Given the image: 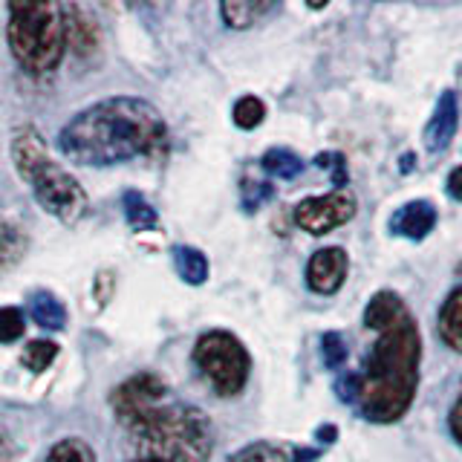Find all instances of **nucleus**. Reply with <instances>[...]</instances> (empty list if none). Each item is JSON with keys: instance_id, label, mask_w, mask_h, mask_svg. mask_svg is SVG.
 Instances as JSON below:
<instances>
[{"instance_id": "obj_1", "label": "nucleus", "mask_w": 462, "mask_h": 462, "mask_svg": "<svg viewBox=\"0 0 462 462\" xmlns=\"http://www.w3.org/2000/svg\"><path fill=\"white\" fill-rule=\"evenodd\" d=\"M365 324L375 332V341L361 365V373H346L336 390L341 402L375 425H390L411 411L419 387V358L422 338L404 300L384 289L375 292L365 310Z\"/></svg>"}, {"instance_id": "obj_2", "label": "nucleus", "mask_w": 462, "mask_h": 462, "mask_svg": "<svg viewBox=\"0 0 462 462\" xmlns=\"http://www.w3.org/2000/svg\"><path fill=\"white\" fill-rule=\"evenodd\" d=\"M58 148L76 165L107 168L168 148V125L151 101L113 96L84 107L58 134Z\"/></svg>"}, {"instance_id": "obj_3", "label": "nucleus", "mask_w": 462, "mask_h": 462, "mask_svg": "<svg viewBox=\"0 0 462 462\" xmlns=\"http://www.w3.org/2000/svg\"><path fill=\"white\" fill-rule=\"evenodd\" d=\"M142 457L165 462H206L214 448V428L194 404L162 399L127 425Z\"/></svg>"}, {"instance_id": "obj_4", "label": "nucleus", "mask_w": 462, "mask_h": 462, "mask_svg": "<svg viewBox=\"0 0 462 462\" xmlns=\"http://www.w3.org/2000/svg\"><path fill=\"white\" fill-rule=\"evenodd\" d=\"M12 162L47 214L61 223H79L87 214V191L81 182L50 156L47 139L32 125L12 134Z\"/></svg>"}, {"instance_id": "obj_5", "label": "nucleus", "mask_w": 462, "mask_h": 462, "mask_svg": "<svg viewBox=\"0 0 462 462\" xmlns=\"http://www.w3.org/2000/svg\"><path fill=\"white\" fill-rule=\"evenodd\" d=\"M9 47L14 61H18L29 76H50L58 69L67 50V23L64 6L58 4H9V23H6Z\"/></svg>"}, {"instance_id": "obj_6", "label": "nucleus", "mask_w": 462, "mask_h": 462, "mask_svg": "<svg viewBox=\"0 0 462 462\" xmlns=\"http://www.w3.org/2000/svg\"><path fill=\"white\" fill-rule=\"evenodd\" d=\"M194 365L199 367L202 379H206L217 396H237L249 382L252 358L237 336L226 329L202 332L194 344Z\"/></svg>"}, {"instance_id": "obj_7", "label": "nucleus", "mask_w": 462, "mask_h": 462, "mask_svg": "<svg viewBox=\"0 0 462 462\" xmlns=\"http://www.w3.org/2000/svg\"><path fill=\"white\" fill-rule=\"evenodd\" d=\"M356 214V197L346 191H329L321 197H307L295 206V223L307 235H329L332 228L350 223Z\"/></svg>"}, {"instance_id": "obj_8", "label": "nucleus", "mask_w": 462, "mask_h": 462, "mask_svg": "<svg viewBox=\"0 0 462 462\" xmlns=\"http://www.w3.org/2000/svg\"><path fill=\"white\" fill-rule=\"evenodd\" d=\"M168 384L153 373H136L130 375L125 384L113 390V411L119 416V422L127 428L130 422H136L142 413H148L153 404L168 399Z\"/></svg>"}, {"instance_id": "obj_9", "label": "nucleus", "mask_w": 462, "mask_h": 462, "mask_svg": "<svg viewBox=\"0 0 462 462\" xmlns=\"http://www.w3.org/2000/svg\"><path fill=\"white\" fill-rule=\"evenodd\" d=\"M346 272H350V260H346V252L338 249V245H329V249H321L310 257L307 263V286L318 295H332L338 292L346 281Z\"/></svg>"}, {"instance_id": "obj_10", "label": "nucleus", "mask_w": 462, "mask_h": 462, "mask_svg": "<svg viewBox=\"0 0 462 462\" xmlns=\"http://www.w3.org/2000/svg\"><path fill=\"white\" fill-rule=\"evenodd\" d=\"M433 226H437V206L428 199H413V202H404L402 208L393 211L390 217V235L393 237H404V240H425Z\"/></svg>"}, {"instance_id": "obj_11", "label": "nucleus", "mask_w": 462, "mask_h": 462, "mask_svg": "<svg viewBox=\"0 0 462 462\" xmlns=\"http://www.w3.org/2000/svg\"><path fill=\"white\" fill-rule=\"evenodd\" d=\"M318 457H321V448L257 439V442L243 445L240 451L231 454L228 462H315Z\"/></svg>"}, {"instance_id": "obj_12", "label": "nucleus", "mask_w": 462, "mask_h": 462, "mask_svg": "<svg viewBox=\"0 0 462 462\" xmlns=\"http://www.w3.org/2000/svg\"><path fill=\"white\" fill-rule=\"evenodd\" d=\"M459 125V98L454 90H445L430 113V122L425 125V148L430 153H439L451 144Z\"/></svg>"}, {"instance_id": "obj_13", "label": "nucleus", "mask_w": 462, "mask_h": 462, "mask_svg": "<svg viewBox=\"0 0 462 462\" xmlns=\"http://www.w3.org/2000/svg\"><path fill=\"white\" fill-rule=\"evenodd\" d=\"M64 23L67 43H72L79 55H90L98 47V23L81 6H64Z\"/></svg>"}, {"instance_id": "obj_14", "label": "nucleus", "mask_w": 462, "mask_h": 462, "mask_svg": "<svg viewBox=\"0 0 462 462\" xmlns=\"http://www.w3.org/2000/svg\"><path fill=\"white\" fill-rule=\"evenodd\" d=\"M29 312H32L35 324L43 329H64L67 324L64 303L58 300V295L47 292V289H38V292L29 295Z\"/></svg>"}, {"instance_id": "obj_15", "label": "nucleus", "mask_w": 462, "mask_h": 462, "mask_svg": "<svg viewBox=\"0 0 462 462\" xmlns=\"http://www.w3.org/2000/svg\"><path fill=\"white\" fill-rule=\"evenodd\" d=\"M439 336L451 350L462 353V289H454L439 310Z\"/></svg>"}, {"instance_id": "obj_16", "label": "nucleus", "mask_w": 462, "mask_h": 462, "mask_svg": "<svg viewBox=\"0 0 462 462\" xmlns=\"http://www.w3.org/2000/svg\"><path fill=\"white\" fill-rule=\"evenodd\" d=\"M173 266H177V274L191 286H202L208 281V260L199 249H191V245H177L173 249Z\"/></svg>"}, {"instance_id": "obj_17", "label": "nucleus", "mask_w": 462, "mask_h": 462, "mask_svg": "<svg viewBox=\"0 0 462 462\" xmlns=\"http://www.w3.org/2000/svg\"><path fill=\"white\" fill-rule=\"evenodd\" d=\"M260 165L269 173V177H278V180H298L303 171H307V162L289 148H272L263 153Z\"/></svg>"}, {"instance_id": "obj_18", "label": "nucleus", "mask_w": 462, "mask_h": 462, "mask_svg": "<svg viewBox=\"0 0 462 462\" xmlns=\"http://www.w3.org/2000/svg\"><path fill=\"white\" fill-rule=\"evenodd\" d=\"M272 9V4H257V0H226L220 14L231 29H249Z\"/></svg>"}, {"instance_id": "obj_19", "label": "nucleus", "mask_w": 462, "mask_h": 462, "mask_svg": "<svg viewBox=\"0 0 462 462\" xmlns=\"http://www.w3.org/2000/svg\"><path fill=\"white\" fill-rule=\"evenodd\" d=\"M26 249H29V237L23 235V228L0 220V272H6L14 263H21Z\"/></svg>"}, {"instance_id": "obj_20", "label": "nucleus", "mask_w": 462, "mask_h": 462, "mask_svg": "<svg viewBox=\"0 0 462 462\" xmlns=\"http://www.w3.org/2000/svg\"><path fill=\"white\" fill-rule=\"evenodd\" d=\"M122 211H125V220L134 231H151L156 226V208L144 199L139 191H127L122 197Z\"/></svg>"}, {"instance_id": "obj_21", "label": "nucleus", "mask_w": 462, "mask_h": 462, "mask_svg": "<svg viewBox=\"0 0 462 462\" xmlns=\"http://www.w3.org/2000/svg\"><path fill=\"white\" fill-rule=\"evenodd\" d=\"M58 358V344L55 341H29L21 353V365L32 373H43L52 361Z\"/></svg>"}, {"instance_id": "obj_22", "label": "nucleus", "mask_w": 462, "mask_h": 462, "mask_svg": "<svg viewBox=\"0 0 462 462\" xmlns=\"http://www.w3.org/2000/svg\"><path fill=\"white\" fill-rule=\"evenodd\" d=\"M231 119H235V125L240 130H254L266 119V105L257 96H243V98H237L235 110H231Z\"/></svg>"}, {"instance_id": "obj_23", "label": "nucleus", "mask_w": 462, "mask_h": 462, "mask_svg": "<svg viewBox=\"0 0 462 462\" xmlns=\"http://www.w3.org/2000/svg\"><path fill=\"white\" fill-rule=\"evenodd\" d=\"M47 462H96L90 445L79 437H67L58 445H52V451L47 454Z\"/></svg>"}, {"instance_id": "obj_24", "label": "nucleus", "mask_w": 462, "mask_h": 462, "mask_svg": "<svg viewBox=\"0 0 462 462\" xmlns=\"http://www.w3.org/2000/svg\"><path fill=\"white\" fill-rule=\"evenodd\" d=\"M321 356H324V365L329 370H341L344 361H346V341L338 332H324L321 336Z\"/></svg>"}, {"instance_id": "obj_25", "label": "nucleus", "mask_w": 462, "mask_h": 462, "mask_svg": "<svg viewBox=\"0 0 462 462\" xmlns=\"http://www.w3.org/2000/svg\"><path fill=\"white\" fill-rule=\"evenodd\" d=\"M23 329H26V321H23L21 310H14V307H0V344L18 341V338L23 336Z\"/></svg>"}, {"instance_id": "obj_26", "label": "nucleus", "mask_w": 462, "mask_h": 462, "mask_svg": "<svg viewBox=\"0 0 462 462\" xmlns=\"http://www.w3.org/2000/svg\"><path fill=\"white\" fill-rule=\"evenodd\" d=\"M315 165L329 171V180H332V185H336V191H344V185H346V162H344L341 153H332V151L318 153Z\"/></svg>"}, {"instance_id": "obj_27", "label": "nucleus", "mask_w": 462, "mask_h": 462, "mask_svg": "<svg viewBox=\"0 0 462 462\" xmlns=\"http://www.w3.org/2000/svg\"><path fill=\"white\" fill-rule=\"evenodd\" d=\"M272 199V185L263 182H243V206L245 211H257L260 202Z\"/></svg>"}, {"instance_id": "obj_28", "label": "nucleus", "mask_w": 462, "mask_h": 462, "mask_svg": "<svg viewBox=\"0 0 462 462\" xmlns=\"http://www.w3.org/2000/svg\"><path fill=\"white\" fill-rule=\"evenodd\" d=\"M448 428H451L454 439L462 445V390H459V399L454 402V408H451V416H448Z\"/></svg>"}, {"instance_id": "obj_29", "label": "nucleus", "mask_w": 462, "mask_h": 462, "mask_svg": "<svg viewBox=\"0 0 462 462\" xmlns=\"http://www.w3.org/2000/svg\"><path fill=\"white\" fill-rule=\"evenodd\" d=\"M448 197L462 202V165L451 171V177H448Z\"/></svg>"}, {"instance_id": "obj_30", "label": "nucleus", "mask_w": 462, "mask_h": 462, "mask_svg": "<svg viewBox=\"0 0 462 462\" xmlns=\"http://www.w3.org/2000/svg\"><path fill=\"white\" fill-rule=\"evenodd\" d=\"M338 437V430L336 428H332V425H324L321 430H318V439H321L324 445H329L332 439H336Z\"/></svg>"}, {"instance_id": "obj_31", "label": "nucleus", "mask_w": 462, "mask_h": 462, "mask_svg": "<svg viewBox=\"0 0 462 462\" xmlns=\"http://www.w3.org/2000/svg\"><path fill=\"white\" fill-rule=\"evenodd\" d=\"M411 168H413V153L402 156V171H411Z\"/></svg>"}, {"instance_id": "obj_32", "label": "nucleus", "mask_w": 462, "mask_h": 462, "mask_svg": "<svg viewBox=\"0 0 462 462\" xmlns=\"http://www.w3.org/2000/svg\"><path fill=\"white\" fill-rule=\"evenodd\" d=\"M134 462H165V459H151V457H139V459H134Z\"/></svg>"}, {"instance_id": "obj_33", "label": "nucleus", "mask_w": 462, "mask_h": 462, "mask_svg": "<svg viewBox=\"0 0 462 462\" xmlns=\"http://www.w3.org/2000/svg\"><path fill=\"white\" fill-rule=\"evenodd\" d=\"M0 462H4V442H0Z\"/></svg>"}]
</instances>
